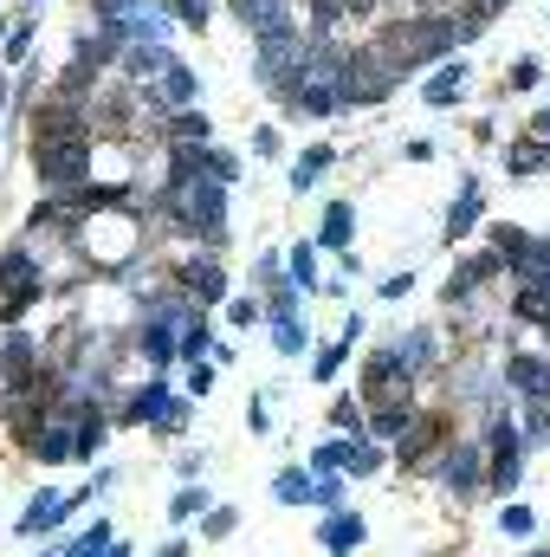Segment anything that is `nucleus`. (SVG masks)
<instances>
[{
  "label": "nucleus",
  "instance_id": "obj_46",
  "mask_svg": "<svg viewBox=\"0 0 550 557\" xmlns=\"http://www.w3.org/2000/svg\"><path fill=\"white\" fill-rule=\"evenodd\" d=\"M531 137H550V111H538V117H531Z\"/></svg>",
  "mask_w": 550,
  "mask_h": 557
},
{
  "label": "nucleus",
  "instance_id": "obj_1",
  "mask_svg": "<svg viewBox=\"0 0 550 557\" xmlns=\"http://www.w3.org/2000/svg\"><path fill=\"white\" fill-rule=\"evenodd\" d=\"M169 214H175V227H195V234H208L220 247V240H227V182H214V175L182 182L169 195Z\"/></svg>",
  "mask_w": 550,
  "mask_h": 557
},
{
  "label": "nucleus",
  "instance_id": "obj_33",
  "mask_svg": "<svg viewBox=\"0 0 550 557\" xmlns=\"http://www.w3.org/2000/svg\"><path fill=\"white\" fill-rule=\"evenodd\" d=\"M285 279H292L298 292H311V285H318V273H311V247H305V240H298L292 260H285Z\"/></svg>",
  "mask_w": 550,
  "mask_h": 557
},
{
  "label": "nucleus",
  "instance_id": "obj_13",
  "mask_svg": "<svg viewBox=\"0 0 550 557\" xmlns=\"http://www.w3.org/2000/svg\"><path fill=\"white\" fill-rule=\"evenodd\" d=\"M318 538H324V551H330V557H350V551H363V538H369V532H363V519H356V512H330Z\"/></svg>",
  "mask_w": 550,
  "mask_h": 557
},
{
  "label": "nucleus",
  "instance_id": "obj_11",
  "mask_svg": "<svg viewBox=\"0 0 550 557\" xmlns=\"http://www.w3.org/2000/svg\"><path fill=\"white\" fill-rule=\"evenodd\" d=\"M182 318H143V331H136V350H143L149 363H169L182 357V331H175Z\"/></svg>",
  "mask_w": 550,
  "mask_h": 557
},
{
  "label": "nucleus",
  "instance_id": "obj_3",
  "mask_svg": "<svg viewBox=\"0 0 550 557\" xmlns=\"http://www.w3.org/2000/svg\"><path fill=\"white\" fill-rule=\"evenodd\" d=\"M395 78H402V65L389 52H356V59H343L337 91H343V104H382L395 91Z\"/></svg>",
  "mask_w": 550,
  "mask_h": 557
},
{
  "label": "nucleus",
  "instance_id": "obj_44",
  "mask_svg": "<svg viewBox=\"0 0 550 557\" xmlns=\"http://www.w3.org/2000/svg\"><path fill=\"white\" fill-rule=\"evenodd\" d=\"M233 175H240V162H233V156H220V149H214V182H233Z\"/></svg>",
  "mask_w": 550,
  "mask_h": 557
},
{
  "label": "nucleus",
  "instance_id": "obj_9",
  "mask_svg": "<svg viewBox=\"0 0 550 557\" xmlns=\"http://www.w3.org/2000/svg\"><path fill=\"white\" fill-rule=\"evenodd\" d=\"M505 383H512L525 402H544L550 396V363L531 357V350H518V357H505Z\"/></svg>",
  "mask_w": 550,
  "mask_h": 557
},
{
  "label": "nucleus",
  "instance_id": "obj_21",
  "mask_svg": "<svg viewBox=\"0 0 550 557\" xmlns=\"http://www.w3.org/2000/svg\"><path fill=\"white\" fill-rule=\"evenodd\" d=\"M311 493H318V480H311V473H298V467H285L279 480H272V499H279V506H305Z\"/></svg>",
  "mask_w": 550,
  "mask_h": 557
},
{
  "label": "nucleus",
  "instance_id": "obj_31",
  "mask_svg": "<svg viewBox=\"0 0 550 557\" xmlns=\"http://www.w3.org/2000/svg\"><path fill=\"white\" fill-rule=\"evenodd\" d=\"M195 512H208V493H201V486H182V493L169 499V519H175V525H188Z\"/></svg>",
  "mask_w": 550,
  "mask_h": 557
},
{
  "label": "nucleus",
  "instance_id": "obj_36",
  "mask_svg": "<svg viewBox=\"0 0 550 557\" xmlns=\"http://www.w3.org/2000/svg\"><path fill=\"white\" fill-rule=\"evenodd\" d=\"M330 421H337L343 434H369V415H363V402H350V396H343L337 409H330Z\"/></svg>",
  "mask_w": 550,
  "mask_h": 557
},
{
  "label": "nucleus",
  "instance_id": "obj_25",
  "mask_svg": "<svg viewBox=\"0 0 550 557\" xmlns=\"http://www.w3.org/2000/svg\"><path fill=\"white\" fill-rule=\"evenodd\" d=\"M350 227H356V214H350V201H337V208L324 214V247H350Z\"/></svg>",
  "mask_w": 550,
  "mask_h": 557
},
{
  "label": "nucleus",
  "instance_id": "obj_8",
  "mask_svg": "<svg viewBox=\"0 0 550 557\" xmlns=\"http://www.w3.org/2000/svg\"><path fill=\"white\" fill-rule=\"evenodd\" d=\"M175 279H182V298H195V305H227V273H220V260H188Z\"/></svg>",
  "mask_w": 550,
  "mask_h": 557
},
{
  "label": "nucleus",
  "instance_id": "obj_28",
  "mask_svg": "<svg viewBox=\"0 0 550 557\" xmlns=\"http://www.w3.org/2000/svg\"><path fill=\"white\" fill-rule=\"evenodd\" d=\"M162 98L169 104H195V72H188V65H169V72H162Z\"/></svg>",
  "mask_w": 550,
  "mask_h": 557
},
{
  "label": "nucleus",
  "instance_id": "obj_17",
  "mask_svg": "<svg viewBox=\"0 0 550 557\" xmlns=\"http://www.w3.org/2000/svg\"><path fill=\"white\" fill-rule=\"evenodd\" d=\"M169 65H175V59H169L162 46H130V52H123V72H130L136 85H143V78H162Z\"/></svg>",
  "mask_w": 550,
  "mask_h": 557
},
{
  "label": "nucleus",
  "instance_id": "obj_34",
  "mask_svg": "<svg viewBox=\"0 0 550 557\" xmlns=\"http://www.w3.org/2000/svg\"><path fill=\"white\" fill-rule=\"evenodd\" d=\"M169 130H175V143H208V117H201V111H195V104H188V111H182V117H175V124H169Z\"/></svg>",
  "mask_w": 550,
  "mask_h": 557
},
{
  "label": "nucleus",
  "instance_id": "obj_27",
  "mask_svg": "<svg viewBox=\"0 0 550 557\" xmlns=\"http://www.w3.org/2000/svg\"><path fill=\"white\" fill-rule=\"evenodd\" d=\"M324 169H330V149H324V143H318V149H305V156L292 162V188H311Z\"/></svg>",
  "mask_w": 550,
  "mask_h": 557
},
{
  "label": "nucleus",
  "instance_id": "obj_12",
  "mask_svg": "<svg viewBox=\"0 0 550 557\" xmlns=\"http://www.w3.org/2000/svg\"><path fill=\"white\" fill-rule=\"evenodd\" d=\"M440 441H447V421H434V415L421 421V415H415V428L395 441V460H402V467H421V454H428V447H440Z\"/></svg>",
  "mask_w": 550,
  "mask_h": 557
},
{
  "label": "nucleus",
  "instance_id": "obj_49",
  "mask_svg": "<svg viewBox=\"0 0 550 557\" xmlns=\"http://www.w3.org/2000/svg\"><path fill=\"white\" fill-rule=\"evenodd\" d=\"M0 104H7V85H0Z\"/></svg>",
  "mask_w": 550,
  "mask_h": 557
},
{
  "label": "nucleus",
  "instance_id": "obj_22",
  "mask_svg": "<svg viewBox=\"0 0 550 557\" xmlns=\"http://www.w3.org/2000/svg\"><path fill=\"white\" fill-rule=\"evenodd\" d=\"M272 344H279L285 357H298V350L311 344V331L298 324V311H279V318H272Z\"/></svg>",
  "mask_w": 550,
  "mask_h": 557
},
{
  "label": "nucleus",
  "instance_id": "obj_10",
  "mask_svg": "<svg viewBox=\"0 0 550 557\" xmlns=\"http://www.w3.org/2000/svg\"><path fill=\"white\" fill-rule=\"evenodd\" d=\"M434 480L447 486V493H473L479 486V447H447V454L434 460Z\"/></svg>",
  "mask_w": 550,
  "mask_h": 557
},
{
  "label": "nucleus",
  "instance_id": "obj_24",
  "mask_svg": "<svg viewBox=\"0 0 550 557\" xmlns=\"http://www.w3.org/2000/svg\"><path fill=\"white\" fill-rule=\"evenodd\" d=\"M104 415L98 409H78V460H91V454H98V447H104Z\"/></svg>",
  "mask_w": 550,
  "mask_h": 557
},
{
  "label": "nucleus",
  "instance_id": "obj_6",
  "mask_svg": "<svg viewBox=\"0 0 550 557\" xmlns=\"http://www.w3.org/2000/svg\"><path fill=\"white\" fill-rule=\"evenodd\" d=\"M91 111H78L72 104V91H59V98L46 104V111L33 117V143H52V137H91V124H85Z\"/></svg>",
  "mask_w": 550,
  "mask_h": 557
},
{
  "label": "nucleus",
  "instance_id": "obj_5",
  "mask_svg": "<svg viewBox=\"0 0 550 557\" xmlns=\"http://www.w3.org/2000/svg\"><path fill=\"white\" fill-rule=\"evenodd\" d=\"M182 402H169V383L162 376H149L143 389L130 396V421H149V428H162V434H182Z\"/></svg>",
  "mask_w": 550,
  "mask_h": 557
},
{
  "label": "nucleus",
  "instance_id": "obj_43",
  "mask_svg": "<svg viewBox=\"0 0 550 557\" xmlns=\"http://www.w3.org/2000/svg\"><path fill=\"white\" fill-rule=\"evenodd\" d=\"M188 389H195V396H208V389H214V370H208V363H188Z\"/></svg>",
  "mask_w": 550,
  "mask_h": 557
},
{
  "label": "nucleus",
  "instance_id": "obj_16",
  "mask_svg": "<svg viewBox=\"0 0 550 557\" xmlns=\"http://www.w3.org/2000/svg\"><path fill=\"white\" fill-rule=\"evenodd\" d=\"M505 169H512V175H538V169H550V137L512 143V149H505Z\"/></svg>",
  "mask_w": 550,
  "mask_h": 557
},
{
  "label": "nucleus",
  "instance_id": "obj_20",
  "mask_svg": "<svg viewBox=\"0 0 550 557\" xmlns=\"http://www.w3.org/2000/svg\"><path fill=\"white\" fill-rule=\"evenodd\" d=\"M65 557H130V551L110 545V525H104V519H91V532H78V545L65 551Z\"/></svg>",
  "mask_w": 550,
  "mask_h": 557
},
{
  "label": "nucleus",
  "instance_id": "obj_48",
  "mask_svg": "<svg viewBox=\"0 0 550 557\" xmlns=\"http://www.w3.org/2000/svg\"><path fill=\"white\" fill-rule=\"evenodd\" d=\"M525 557H550V551H525Z\"/></svg>",
  "mask_w": 550,
  "mask_h": 557
},
{
  "label": "nucleus",
  "instance_id": "obj_29",
  "mask_svg": "<svg viewBox=\"0 0 550 557\" xmlns=\"http://www.w3.org/2000/svg\"><path fill=\"white\" fill-rule=\"evenodd\" d=\"M208 344H214L208 324H201L195 311H188V318H182V357H188V363H201V357H208Z\"/></svg>",
  "mask_w": 550,
  "mask_h": 557
},
{
  "label": "nucleus",
  "instance_id": "obj_37",
  "mask_svg": "<svg viewBox=\"0 0 550 557\" xmlns=\"http://www.w3.org/2000/svg\"><path fill=\"white\" fill-rule=\"evenodd\" d=\"M350 344H356V337H343V344H330L324 357H318V383H330V376L343 370V357H350Z\"/></svg>",
  "mask_w": 550,
  "mask_h": 557
},
{
  "label": "nucleus",
  "instance_id": "obj_15",
  "mask_svg": "<svg viewBox=\"0 0 550 557\" xmlns=\"http://www.w3.org/2000/svg\"><path fill=\"white\" fill-rule=\"evenodd\" d=\"M408 428H415V409H408V396L376 402V415H369V434H376V441H402Z\"/></svg>",
  "mask_w": 550,
  "mask_h": 557
},
{
  "label": "nucleus",
  "instance_id": "obj_2",
  "mask_svg": "<svg viewBox=\"0 0 550 557\" xmlns=\"http://www.w3.org/2000/svg\"><path fill=\"white\" fill-rule=\"evenodd\" d=\"M91 137H52V143H33V175L46 188H78L91 182Z\"/></svg>",
  "mask_w": 550,
  "mask_h": 557
},
{
  "label": "nucleus",
  "instance_id": "obj_30",
  "mask_svg": "<svg viewBox=\"0 0 550 557\" xmlns=\"http://www.w3.org/2000/svg\"><path fill=\"white\" fill-rule=\"evenodd\" d=\"M460 91H466V72H460V65H453V72H434V78H428V104H453Z\"/></svg>",
  "mask_w": 550,
  "mask_h": 557
},
{
  "label": "nucleus",
  "instance_id": "obj_39",
  "mask_svg": "<svg viewBox=\"0 0 550 557\" xmlns=\"http://www.w3.org/2000/svg\"><path fill=\"white\" fill-rule=\"evenodd\" d=\"M175 20H182V26H208V0H175Z\"/></svg>",
  "mask_w": 550,
  "mask_h": 557
},
{
  "label": "nucleus",
  "instance_id": "obj_41",
  "mask_svg": "<svg viewBox=\"0 0 550 557\" xmlns=\"http://www.w3.org/2000/svg\"><path fill=\"white\" fill-rule=\"evenodd\" d=\"M227 318H233V324H259V318H266V311H259L253 298H227Z\"/></svg>",
  "mask_w": 550,
  "mask_h": 557
},
{
  "label": "nucleus",
  "instance_id": "obj_14",
  "mask_svg": "<svg viewBox=\"0 0 550 557\" xmlns=\"http://www.w3.org/2000/svg\"><path fill=\"white\" fill-rule=\"evenodd\" d=\"M78 499H59V493H39L33 506H26V519H20V538H39V532H52V525L72 512Z\"/></svg>",
  "mask_w": 550,
  "mask_h": 557
},
{
  "label": "nucleus",
  "instance_id": "obj_23",
  "mask_svg": "<svg viewBox=\"0 0 550 557\" xmlns=\"http://www.w3.org/2000/svg\"><path fill=\"white\" fill-rule=\"evenodd\" d=\"M492 247H499V253H505V260H512V266H525L531 253H538V240H525V234H518V227H505V221H499V227H492Z\"/></svg>",
  "mask_w": 550,
  "mask_h": 557
},
{
  "label": "nucleus",
  "instance_id": "obj_32",
  "mask_svg": "<svg viewBox=\"0 0 550 557\" xmlns=\"http://www.w3.org/2000/svg\"><path fill=\"white\" fill-rule=\"evenodd\" d=\"M499 532L505 538H531V532H538V512H531V506H505L499 512Z\"/></svg>",
  "mask_w": 550,
  "mask_h": 557
},
{
  "label": "nucleus",
  "instance_id": "obj_38",
  "mask_svg": "<svg viewBox=\"0 0 550 557\" xmlns=\"http://www.w3.org/2000/svg\"><path fill=\"white\" fill-rule=\"evenodd\" d=\"M337 499H343V480H337V473H324V480H318V493H311V506L337 512Z\"/></svg>",
  "mask_w": 550,
  "mask_h": 557
},
{
  "label": "nucleus",
  "instance_id": "obj_4",
  "mask_svg": "<svg viewBox=\"0 0 550 557\" xmlns=\"http://www.w3.org/2000/svg\"><path fill=\"white\" fill-rule=\"evenodd\" d=\"M33 305H39V266L26 247H7V260H0V318L20 324Z\"/></svg>",
  "mask_w": 550,
  "mask_h": 557
},
{
  "label": "nucleus",
  "instance_id": "obj_18",
  "mask_svg": "<svg viewBox=\"0 0 550 557\" xmlns=\"http://www.w3.org/2000/svg\"><path fill=\"white\" fill-rule=\"evenodd\" d=\"M479 208H486V195H479V182H466V188H460V208L447 214V240L473 234V227H479Z\"/></svg>",
  "mask_w": 550,
  "mask_h": 557
},
{
  "label": "nucleus",
  "instance_id": "obj_19",
  "mask_svg": "<svg viewBox=\"0 0 550 557\" xmlns=\"http://www.w3.org/2000/svg\"><path fill=\"white\" fill-rule=\"evenodd\" d=\"M486 486H492V493H518V441H512V447H492Z\"/></svg>",
  "mask_w": 550,
  "mask_h": 557
},
{
  "label": "nucleus",
  "instance_id": "obj_40",
  "mask_svg": "<svg viewBox=\"0 0 550 557\" xmlns=\"http://www.w3.org/2000/svg\"><path fill=\"white\" fill-rule=\"evenodd\" d=\"M227 532H233V506H214L208 525H201V538H227Z\"/></svg>",
  "mask_w": 550,
  "mask_h": 557
},
{
  "label": "nucleus",
  "instance_id": "obj_7",
  "mask_svg": "<svg viewBox=\"0 0 550 557\" xmlns=\"http://www.w3.org/2000/svg\"><path fill=\"white\" fill-rule=\"evenodd\" d=\"M0 376H7V389L39 383V350H33V337H26L20 324L7 331V350H0Z\"/></svg>",
  "mask_w": 550,
  "mask_h": 557
},
{
  "label": "nucleus",
  "instance_id": "obj_26",
  "mask_svg": "<svg viewBox=\"0 0 550 557\" xmlns=\"http://www.w3.org/2000/svg\"><path fill=\"white\" fill-rule=\"evenodd\" d=\"M376 467H382L376 434H350V467H343V473H376Z\"/></svg>",
  "mask_w": 550,
  "mask_h": 557
},
{
  "label": "nucleus",
  "instance_id": "obj_47",
  "mask_svg": "<svg viewBox=\"0 0 550 557\" xmlns=\"http://www.w3.org/2000/svg\"><path fill=\"white\" fill-rule=\"evenodd\" d=\"M531 260H544V266H550V240H538V253H531Z\"/></svg>",
  "mask_w": 550,
  "mask_h": 557
},
{
  "label": "nucleus",
  "instance_id": "obj_42",
  "mask_svg": "<svg viewBox=\"0 0 550 557\" xmlns=\"http://www.w3.org/2000/svg\"><path fill=\"white\" fill-rule=\"evenodd\" d=\"M531 85H538V59H518L512 65V91H531Z\"/></svg>",
  "mask_w": 550,
  "mask_h": 557
},
{
  "label": "nucleus",
  "instance_id": "obj_45",
  "mask_svg": "<svg viewBox=\"0 0 550 557\" xmlns=\"http://www.w3.org/2000/svg\"><path fill=\"white\" fill-rule=\"evenodd\" d=\"M499 7H505V0H473V13H479V20H492Z\"/></svg>",
  "mask_w": 550,
  "mask_h": 557
},
{
  "label": "nucleus",
  "instance_id": "obj_35",
  "mask_svg": "<svg viewBox=\"0 0 550 557\" xmlns=\"http://www.w3.org/2000/svg\"><path fill=\"white\" fill-rule=\"evenodd\" d=\"M311 467H318V473H343V467H350V441H324L318 454H311Z\"/></svg>",
  "mask_w": 550,
  "mask_h": 557
}]
</instances>
